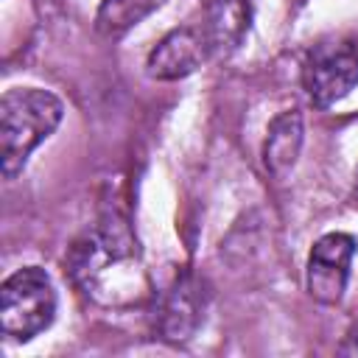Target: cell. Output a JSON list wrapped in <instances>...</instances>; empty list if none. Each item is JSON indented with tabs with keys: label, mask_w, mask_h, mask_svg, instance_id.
I'll return each instance as SVG.
<instances>
[{
	"label": "cell",
	"mask_w": 358,
	"mask_h": 358,
	"mask_svg": "<svg viewBox=\"0 0 358 358\" xmlns=\"http://www.w3.org/2000/svg\"><path fill=\"white\" fill-rule=\"evenodd\" d=\"M64 103L39 87H14L0 101V168L6 179L22 173L34 148H39L62 123Z\"/></svg>",
	"instance_id": "1"
},
{
	"label": "cell",
	"mask_w": 358,
	"mask_h": 358,
	"mask_svg": "<svg viewBox=\"0 0 358 358\" xmlns=\"http://www.w3.org/2000/svg\"><path fill=\"white\" fill-rule=\"evenodd\" d=\"M56 319V288L45 268L22 266L0 288V330L8 341L25 344Z\"/></svg>",
	"instance_id": "2"
},
{
	"label": "cell",
	"mask_w": 358,
	"mask_h": 358,
	"mask_svg": "<svg viewBox=\"0 0 358 358\" xmlns=\"http://www.w3.org/2000/svg\"><path fill=\"white\" fill-rule=\"evenodd\" d=\"M302 84L313 106L327 109L358 87V39H324L305 59Z\"/></svg>",
	"instance_id": "3"
},
{
	"label": "cell",
	"mask_w": 358,
	"mask_h": 358,
	"mask_svg": "<svg viewBox=\"0 0 358 358\" xmlns=\"http://www.w3.org/2000/svg\"><path fill=\"white\" fill-rule=\"evenodd\" d=\"M352 257H355V238L347 232H327L313 243L308 255L305 282H308V294L319 305L341 302L350 282Z\"/></svg>",
	"instance_id": "4"
},
{
	"label": "cell",
	"mask_w": 358,
	"mask_h": 358,
	"mask_svg": "<svg viewBox=\"0 0 358 358\" xmlns=\"http://www.w3.org/2000/svg\"><path fill=\"white\" fill-rule=\"evenodd\" d=\"M210 48L201 28H173L148 53V76L157 81H179L201 67Z\"/></svg>",
	"instance_id": "5"
},
{
	"label": "cell",
	"mask_w": 358,
	"mask_h": 358,
	"mask_svg": "<svg viewBox=\"0 0 358 358\" xmlns=\"http://www.w3.org/2000/svg\"><path fill=\"white\" fill-rule=\"evenodd\" d=\"M204 319V294L201 285L190 277L179 280L162 299L157 310V327L171 341H185L196 333Z\"/></svg>",
	"instance_id": "6"
},
{
	"label": "cell",
	"mask_w": 358,
	"mask_h": 358,
	"mask_svg": "<svg viewBox=\"0 0 358 358\" xmlns=\"http://www.w3.org/2000/svg\"><path fill=\"white\" fill-rule=\"evenodd\" d=\"M252 28V6L249 0H207V17L201 34L207 39L210 53L227 56L241 48Z\"/></svg>",
	"instance_id": "7"
},
{
	"label": "cell",
	"mask_w": 358,
	"mask_h": 358,
	"mask_svg": "<svg viewBox=\"0 0 358 358\" xmlns=\"http://www.w3.org/2000/svg\"><path fill=\"white\" fill-rule=\"evenodd\" d=\"M302 115L296 109H285L271 120L263 143V165L268 173L285 176L296 165L302 151Z\"/></svg>",
	"instance_id": "8"
},
{
	"label": "cell",
	"mask_w": 358,
	"mask_h": 358,
	"mask_svg": "<svg viewBox=\"0 0 358 358\" xmlns=\"http://www.w3.org/2000/svg\"><path fill=\"white\" fill-rule=\"evenodd\" d=\"M159 0H101L95 14V28L103 36H120L129 28H134L140 20H145Z\"/></svg>",
	"instance_id": "9"
},
{
	"label": "cell",
	"mask_w": 358,
	"mask_h": 358,
	"mask_svg": "<svg viewBox=\"0 0 358 358\" xmlns=\"http://www.w3.org/2000/svg\"><path fill=\"white\" fill-rule=\"evenodd\" d=\"M338 352H341V355H358V322L350 324L344 341L338 344Z\"/></svg>",
	"instance_id": "10"
},
{
	"label": "cell",
	"mask_w": 358,
	"mask_h": 358,
	"mask_svg": "<svg viewBox=\"0 0 358 358\" xmlns=\"http://www.w3.org/2000/svg\"><path fill=\"white\" fill-rule=\"evenodd\" d=\"M355 190H358V168H355Z\"/></svg>",
	"instance_id": "11"
}]
</instances>
